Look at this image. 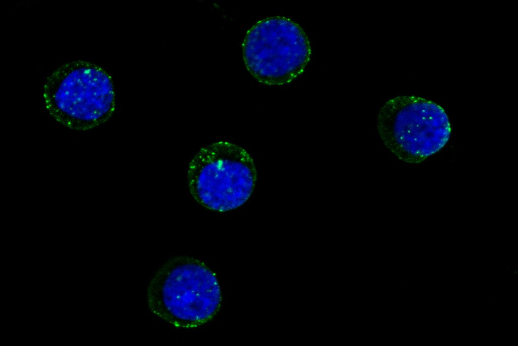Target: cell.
Returning <instances> with one entry per match:
<instances>
[{
	"label": "cell",
	"mask_w": 518,
	"mask_h": 346,
	"mask_svg": "<svg viewBox=\"0 0 518 346\" xmlns=\"http://www.w3.org/2000/svg\"><path fill=\"white\" fill-rule=\"evenodd\" d=\"M388 331L390 332H392L393 331V327H389L388 328Z\"/></svg>",
	"instance_id": "7"
},
{
	"label": "cell",
	"mask_w": 518,
	"mask_h": 346,
	"mask_svg": "<svg viewBox=\"0 0 518 346\" xmlns=\"http://www.w3.org/2000/svg\"><path fill=\"white\" fill-rule=\"evenodd\" d=\"M377 128L384 145L400 160L418 163L440 151L448 141L451 125L444 109L414 96H401L381 108Z\"/></svg>",
	"instance_id": "4"
},
{
	"label": "cell",
	"mask_w": 518,
	"mask_h": 346,
	"mask_svg": "<svg viewBox=\"0 0 518 346\" xmlns=\"http://www.w3.org/2000/svg\"><path fill=\"white\" fill-rule=\"evenodd\" d=\"M219 284L203 262L189 256H176L163 264L147 289L150 311L173 326L193 328L211 320L221 303Z\"/></svg>",
	"instance_id": "1"
},
{
	"label": "cell",
	"mask_w": 518,
	"mask_h": 346,
	"mask_svg": "<svg viewBox=\"0 0 518 346\" xmlns=\"http://www.w3.org/2000/svg\"><path fill=\"white\" fill-rule=\"evenodd\" d=\"M245 67L258 82L288 83L300 75L309 62L311 48L303 28L283 16L266 18L246 32L242 44Z\"/></svg>",
	"instance_id": "5"
},
{
	"label": "cell",
	"mask_w": 518,
	"mask_h": 346,
	"mask_svg": "<svg viewBox=\"0 0 518 346\" xmlns=\"http://www.w3.org/2000/svg\"><path fill=\"white\" fill-rule=\"evenodd\" d=\"M45 106L58 122L87 131L108 121L115 107L112 79L100 66L84 60L62 64L46 79Z\"/></svg>",
	"instance_id": "2"
},
{
	"label": "cell",
	"mask_w": 518,
	"mask_h": 346,
	"mask_svg": "<svg viewBox=\"0 0 518 346\" xmlns=\"http://www.w3.org/2000/svg\"><path fill=\"white\" fill-rule=\"evenodd\" d=\"M254 162L243 148L220 141L200 149L187 171L189 191L195 201L209 210L224 212L244 204L254 190Z\"/></svg>",
	"instance_id": "3"
},
{
	"label": "cell",
	"mask_w": 518,
	"mask_h": 346,
	"mask_svg": "<svg viewBox=\"0 0 518 346\" xmlns=\"http://www.w3.org/2000/svg\"><path fill=\"white\" fill-rule=\"evenodd\" d=\"M401 309H401V307H398L396 308V312H400V311H401Z\"/></svg>",
	"instance_id": "6"
}]
</instances>
